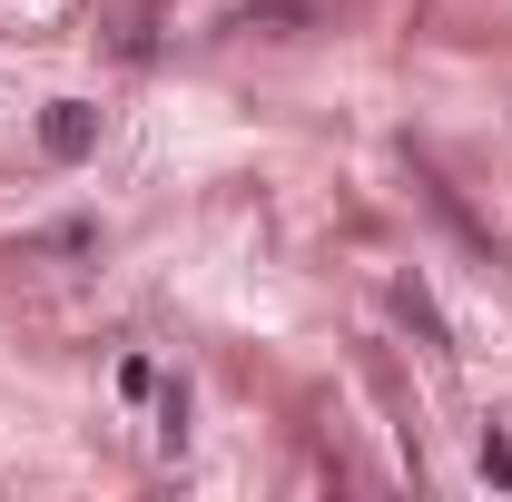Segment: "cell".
Returning a JSON list of instances; mask_svg holds the SVG:
<instances>
[{
	"instance_id": "1",
	"label": "cell",
	"mask_w": 512,
	"mask_h": 502,
	"mask_svg": "<svg viewBox=\"0 0 512 502\" xmlns=\"http://www.w3.org/2000/svg\"><path fill=\"white\" fill-rule=\"evenodd\" d=\"M40 148H50L60 168H79V158L99 148V109H89V99H50V119H40Z\"/></svg>"
},
{
	"instance_id": "3",
	"label": "cell",
	"mask_w": 512,
	"mask_h": 502,
	"mask_svg": "<svg viewBox=\"0 0 512 502\" xmlns=\"http://www.w3.org/2000/svg\"><path fill=\"white\" fill-rule=\"evenodd\" d=\"M483 473H493V483H512V443H503V434H483Z\"/></svg>"
},
{
	"instance_id": "2",
	"label": "cell",
	"mask_w": 512,
	"mask_h": 502,
	"mask_svg": "<svg viewBox=\"0 0 512 502\" xmlns=\"http://www.w3.org/2000/svg\"><path fill=\"white\" fill-rule=\"evenodd\" d=\"M158 384H168V375H158L148 355H128V365H119V394H158Z\"/></svg>"
}]
</instances>
